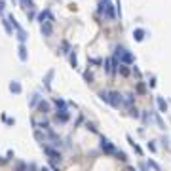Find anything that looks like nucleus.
<instances>
[{
	"mask_svg": "<svg viewBox=\"0 0 171 171\" xmlns=\"http://www.w3.org/2000/svg\"><path fill=\"white\" fill-rule=\"evenodd\" d=\"M137 91H139V93H145V86L139 84V86H137Z\"/></svg>",
	"mask_w": 171,
	"mask_h": 171,
	"instance_id": "aec40b11",
	"label": "nucleus"
},
{
	"mask_svg": "<svg viewBox=\"0 0 171 171\" xmlns=\"http://www.w3.org/2000/svg\"><path fill=\"white\" fill-rule=\"evenodd\" d=\"M52 78H53V70H48V74H46V78H44L46 88H49V86H52Z\"/></svg>",
	"mask_w": 171,
	"mask_h": 171,
	"instance_id": "2eb2a0df",
	"label": "nucleus"
},
{
	"mask_svg": "<svg viewBox=\"0 0 171 171\" xmlns=\"http://www.w3.org/2000/svg\"><path fill=\"white\" fill-rule=\"evenodd\" d=\"M17 52H19V59H21V61H27V48H25V44H23V42L19 44Z\"/></svg>",
	"mask_w": 171,
	"mask_h": 171,
	"instance_id": "1a4fd4ad",
	"label": "nucleus"
},
{
	"mask_svg": "<svg viewBox=\"0 0 171 171\" xmlns=\"http://www.w3.org/2000/svg\"><path fill=\"white\" fill-rule=\"evenodd\" d=\"M53 105L57 106V110H63V109H67V103L63 101V99H53Z\"/></svg>",
	"mask_w": 171,
	"mask_h": 171,
	"instance_id": "4468645a",
	"label": "nucleus"
},
{
	"mask_svg": "<svg viewBox=\"0 0 171 171\" xmlns=\"http://www.w3.org/2000/svg\"><path fill=\"white\" fill-rule=\"evenodd\" d=\"M101 148H103V150L106 152V154H118V150H116V146H114L112 145V142L109 141V139H101Z\"/></svg>",
	"mask_w": 171,
	"mask_h": 171,
	"instance_id": "39448f33",
	"label": "nucleus"
},
{
	"mask_svg": "<svg viewBox=\"0 0 171 171\" xmlns=\"http://www.w3.org/2000/svg\"><path fill=\"white\" fill-rule=\"evenodd\" d=\"M44 154L46 156H49V160L52 162H61V152L59 150H55V148H52V146H44Z\"/></svg>",
	"mask_w": 171,
	"mask_h": 171,
	"instance_id": "20e7f679",
	"label": "nucleus"
},
{
	"mask_svg": "<svg viewBox=\"0 0 171 171\" xmlns=\"http://www.w3.org/2000/svg\"><path fill=\"white\" fill-rule=\"evenodd\" d=\"M70 65H72V67H78V61H76V53L74 52H70Z\"/></svg>",
	"mask_w": 171,
	"mask_h": 171,
	"instance_id": "f3484780",
	"label": "nucleus"
},
{
	"mask_svg": "<svg viewBox=\"0 0 171 171\" xmlns=\"http://www.w3.org/2000/svg\"><path fill=\"white\" fill-rule=\"evenodd\" d=\"M38 103H40V97H38V95H32V99H31V106L34 109V106H38Z\"/></svg>",
	"mask_w": 171,
	"mask_h": 171,
	"instance_id": "a211bd4d",
	"label": "nucleus"
},
{
	"mask_svg": "<svg viewBox=\"0 0 171 171\" xmlns=\"http://www.w3.org/2000/svg\"><path fill=\"white\" fill-rule=\"evenodd\" d=\"M21 89H23V88H21L19 82H12L10 84V91H13V93H21Z\"/></svg>",
	"mask_w": 171,
	"mask_h": 171,
	"instance_id": "ddd939ff",
	"label": "nucleus"
},
{
	"mask_svg": "<svg viewBox=\"0 0 171 171\" xmlns=\"http://www.w3.org/2000/svg\"><path fill=\"white\" fill-rule=\"evenodd\" d=\"M55 120H57L59 124H65V122H69V120H70V114H69V110H67V109L57 110V114H55Z\"/></svg>",
	"mask_w": 171,
	"mask_h": 171,
	"instance_id": "0eeeda50",
	"label": "nucleus"
},
{
	"mask_svg": "<svg viewBox=\"0 0 171 171\" xmlns=\"http://www.w3.org/2000/svg\"><path fill=\"white\" fill-rule=\"evenodd\" d=\"M40 31L44 36H52L53 32V27H52V21H46V23H40Z\"/></svg>",
	"mask_w": 171,
	"mask_h": 171,
	"instance_id": "6e6552de",
	"label": "nucleus"
},
{
	"mask_svg": "<svg viewBox=\"0 0 171 171\" xmlns=\"http://www.w3.org/2000/svg\"><path fill=\"white\" fill-rule=\"evenodd\" d=\"M156 101H158V109H160L162 112H166V110H167V105H166V101H163L162 97H158Z\"/></svg>",
	"mask_w": 171,
	"mask_h": 171,
	"instance_id": "dca6fc26",
	"label": "nucleus"
},
{
	"mask_svg": "<svg viewBox=\"0 0 171 171\" xmlns=\"http://www.w3.org/2000/svg\"><path fill=\"white\" fill-rule=\"evenodd\" d=\"M133 38L137 42H142V38H145V31H142V29H135V31H133Z\"/></svg>",
	"mask_w": 171,
	"mask_h": 171,
	"instance_id": "9d476101",
	"label": "nucleus"
},
{
	"mask_svg": "<svg viewBox=\"0 0 171 171\" xmlns=\"http://www.w3.org/2000/svg\"><path fill=\"white\" fill-rule=\"evenodd\" d=\"M36 109H38L42 114H48V112H49V103H46V101H40Z\"/></svg>",
	"mask_w": 171,
	"mask_h": 171,
	"instance_id": "9b49d317",
	"label": "nucleus"
},
{
	"mask_svg": "<svg viewBox=\"0 0 171 171\" xmlns=\"http://www.w3.org/2000/svg\"><path fill=\"white\" fill-rule=\"evenodd\" d=\"M118 72L122 74V76H129V72H131V70L127 69V65H124V63H120V65H118Z\"/></svg>",
	"mask_w": 171,
	"mask_h": 171,
	"instance_id": "f8f14e48",
	"label": "nucleus"
},
{
	"mask_svg": "<svg viewBox=\"0 0 171 171\" xmlns=\"http://www.w3.org/2000/svg\"><path fill=\"white\" fill-rule=\"evenodd\" d=\"M116 59L120 63H124V65H131L135 61V57H133L131 52H127L126 48H116Z\"/></svg>",
	"mask_w": 171,
	"mask_h": 171,
	"instance_id": "7ed1b4c3",
	"label": "nucleus"
},
{
	"mask_svg": "<svg viewBox=\"0 0 171 171\" xmlns=\"http://www.w3.org/2000/svg\"><path fill=\"white\" fill-rule=\"evenodd\" d=\"M118 65H120L118 59H106V61H105V70H106L109 74H114V72L118 70Z\"/></svg>",
	"mask_w": 171,
	"mask_h": 171,
	"instance_id": "423d86ee",
	"label": "nucleus"
},
{
	"mask_svg": "<svg viewBox=\"0 0 171 171\" xmlns=\"http://www.w3.org/2000/svg\"><path fill=\"white\" fill-rule=\"evenodd\" d=\"M4 8H6V2L0 0V15H2V17H4Z\"/></svg>",
	"mask_w": 171,
	"mask_h": 171,
	"instance_id": "6ab92c4d",
	"label": "nucleus"
},
{
	"mask_svg": "<svg viewBox=\"0 0 171 171\" xmlns=\"http://www.w3.org/2000/svg\"><path fill=\"white\" fill-rule=\"evenodd\" d=\"M101 99H103L105 103L112 105L114 109H120V106L124 105V99H122V95H120L118 91H103V93H101Z\"/></svg>",
	"mask_w": 171,
	"mask_h": 171,
	"instance_id": "f257e3e1",
	"label": "nucleus"
},
{
	"mask_svg": "<svg viewBox=\"0 0 171 171\" xmlns=\"http://www.w3.org/2000/svg\"><path fill=\"white\" fill-rule=\"evenodd\" d=\"M99 12H101L106 19H110V21H112L114 17H116V12H114V6H112V2H110V0H101Z\"/></svg>",
	"mask_w": 171,
	"mask_h": 171,
	"instance_id": "f03ea898",
	"label": "nucleus"
}]
</instances>
